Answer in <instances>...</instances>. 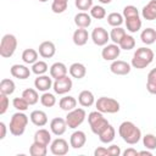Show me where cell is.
<instances>
[{"label":"cell","mask_w":156,"mask_h":156,"mask_svg":"<svg viewBox=\"0 0 156 156\" xmlns=\"http://www.w3.org/2000/svg\"><path fill=\"white\" fill-rule=\"evenodd\" d=\"M118 45H119V48H121L122 50H132V49H134V46H135V39H134L132 35L126 34L124 38L121 40V43H119Z\"/></svg>","instance_id":"f35d334b"},{"label":"cell","mask_w":156,"mask_h":156,"mask_svg":"<svg viewBox=\"0 0 156 156\" xmlns=\"http://www.w3.org/2000/svg\"><path fill=\"white\" fill-rule=\"evenodd\" d=\"M155 58L154 51L149 48H139L133 55L132 58V66L138 69H143L147 67Z\"/></svg>","instance_id":"7a4b0ae2"},{"label":"cell","mask_w":156,"mask_h":156,"mask_svg":"<svg viewBox=\"0 0 156 156\" xmlns=\"http://www.w3.org/2000/svg\"><path fill=\"white\" fill-rule=\"evenodd\" d=\"M94 155L95 156H110V154H108V150H107V147H98V149H95V151H94Z\"/></svg>","instance_id":"c3c4849f"},{"label":"cell","mask_w":156,"mask_h":156,"mask_svg":"<svg viewBox=\"0 0 156 156\" xmlns=\"http://www.w3.org/2000/svg\"><path fill=\"white\" fill-rule=\"evenodd\" d=\"M87 141V135L82 130H76L72 133L71 138H69V145L73 147V149H80L84 146Z\"/></svg>","instance_id":"2e32d148"},{"label":"cell","mask_w":156,"mask_h":156,"mask_svg":"<svg viewBox=\"0 0 156 156\" xmlns=\"http://www.w3.org/2000/svg\"><path fill=\"white\" fill-rule=\"evenodd\" d=\"M22 96L27 100V102L29 105H35L39 100V94L35 89H32V88H28V89H24L23 93H22Z\"/></svg>","instance_id":"1f68e13d"},{"label":"cell","mask_w":156,"mask_h":156,"mask_svg":"<svg viewBox=\"0 0 156 156\" xmlns=\"http://www.w3.org/2000/svg\"><path fill=\"white\" fill-rule=\"evenodd\" d=\"M40 102H41V105L45 106V107H52V106L56 104V98H55L54 94L45 91V93L40 96Z\"/></svg>","instance_id":"ab89813d"},{"label":"cell","mask_w":156,"mask_h":156,"mask_svg":"<svg viewBox=\"0 0 156 156\" xmlns=\"http://www.w3.org/2000/svg\"><path fill=\"white\" fill-rule=\"evenodd\" d=\"M74 4L78 10L84 11V12L93 7V0H76Z\"/></svg>","instance_id":"ee69618b"},{"label":"cell","mask_w":156,"mask_h":156,"mask_svg":"<svg viewBox=\"0 0 156 156\" xmlns=\"http://www.w3.org/2000/svg\"><path fill=\"white\" fill-rule=\"evenodd\" d=\"M22 60L27 65H33L38 61V51L34 49H26L22 52Z\"/></svg>","instance_id":"4dcf8cb0"},{"label":"cell","mask_w":156,"mask_h":156,"mask_svg":"<svg viewBox=\"0 0 156 156\" xmlns=\"http://www.w3.org/2000/svg\"><path fill=\"white\" fill-rule=\"evenodd\" d=\"M10 72L12 77L18 79H27L30 76V69L24 65H12Z\"/></svg>","instance_id":"9a60e30c"},{"label":"cell","mask_w":156,"mask_h":156,"mask_svg":"<svg viewBox=\"0 0 156 156\" xmlns=\"http://www.w3.org/2000/svg\"><path fill=\"white\" fill-rule=\"evenodd\" d=\"M88 122H89V126H90L91 132L94 134H96V135H99L110 124L108 121L104 117L102 112H100L98 110L96 111H93V112H90L88 115Z\"/></svg>","instance_id":"277c9868"},{"label":"cell","mask_w":156,"mask_h":156,"mask_svg":"<svg viewBox=\"0 0 156 156\" xmlns=\"http://www.w3.org/2000/svg\"><path fill=\"white\" fill-rule=\"evenodd\" d=\"M87 117V113L84 111V108H74L72 111H68L67 116H66V122H67V126L68 128H72V129H76L77 127H79L84 119Z\"/></svg>","instance_id":"52a82bcc"},{"label":"cell","mask_w":156,"mask_h":156,"mask_svg":"<svg viewBox=\"0 0 156 156\" xmlns=\"http://www.w3.org/2000/svg\"><path fill=\"white\" fill-rule=\"evenodd\" d=\"M12 105H13V107H15L16 110H18V111H26V110L28 108V106H29V104L27 102V100H26L23 96H21V98H15V99L12 100Z\"/></svg>","instance_id":"7bdbcfd3"},{"label":"cell","mask_w":156,"mask_h":156,"mask_svg":"<svg viewBox=\"0 0 156 156\" xmlns=\"http://www.w3.org/2000/svg\"><path fill=\"white\" fill-rule=\"evenodd\" d=\"M123 155L124 156H138L139 155V151H136L133 147H129V149H127V150L123 151Z\"/></svg>","instance_id":"681fc988"},{"label":"cell","mask_w":156,"mask_h":156,"mask_svg":"<svg viewBox=\"0 0 156 156\" xmlns=\"http://www.w3.org/2000/svg\"><path fill=\"white\" fill-rule=\"evenodd\" d=\"M56 52V46L52 41H43L39 45V55L44 58H51Z\"/></svg>","instance_id":"e0dca14e"},{"label":"cell","mask_w":156,"mask_h":156,"mask_svg":"<svg viewBox=\"0 0 156 156\" xmlns=\"http://www.w3.org/2000/svg\"><path fill=\"white\" fill-rule=\"evenodd\" d=\"M124 20H126L127 29H128L130 33H136L138 30H140L143 23H141V20H140L139 15L132 16V17H127V18H124Z\"/></svg>","instance_id":"d4e9b609"},{"label":"cell","mask_w":156,"mask_h":156,"mask_svg":"<svg viewBox=\"0 0 156 156\" xmlns=\"http://www.w3.org/2000/svg\"><path fill=\"white\" fill-rule=\"evenodd\" d=\"M143 145L149 150L156 149V136L154 134H145L143 136Z\"/></svg>","instance_id":"b9f144b4"},{"label":"cell","mask_w":156,"mask_h":156,"mask_svg":"<svg viewBox=\"0 0 156 156\" xmlns=\"http://www.w3.org/2000/svg\"><path fill=\"white\" fill-rule=\"evenodd\" d=\"M15 82L10 78H4L0 82V94H5V95H11L15 91Z\"/></svg>","instance_id":"f546056e"},{"label":"cell","mask_w":156,"mask_h":156,"mask_svg":"<svg viewBox=\"0 0 156 156\" xmlns=\"http://www.w3.org/2000/svg\"><path fill=\"white\" fill-rule=\"evenodd\" d=\"M140 39L144 44L146 45H151L156 41V30L154 28H145L141 33H140Z\"/></svg>","instance_id":"f1b7e54d"},{"label":"cell","mask_w":156,"mask_h":156,"mask_svg":"<svg viewBox=\"0 0 156 156\" xmlns=\"http://www.w3.org/2000/svg\"><path fill=\"white\" fill-rule=\"evenodd\" d=\"M95 106H96V110L102 113H116L121 108L119 102L116 99L107 98V96L99 98L95 102Z\"/></svg>","instance_id":"8992f818"},{"label":"cell","mask_w":156,"mask_h":156,"mask_svg":"<svg viewBox=\"0 0 156 156\" xmlns=\"http://www.w3.org/2000/svg\"><path fill=\"white\" fill-rule=\"evenodd\" d=\"M107 150H108L110 156H119L121 155V149L117 145H111L107 147Z\"/></svg>","instance_id":"7dc6e473"},{"label":"cell","mask_w":156,"mask_h":156,"mask_svg":"<svg viewBox=\"0 0 156 156\" xmlns=\"http://www.w3.org/2000/svg\"><path fill=\"white\" fill-rule=\"evenodd\" d=\"M91 40L98 46H105L110 40V34L102 27H96L91 32Z\"/></svg>","instance_id":"9c48e42d"},{"label":"cell","mask_w":156,"mask_h":156,"mask_svg":"<svg viewBox=\"0 0 156 156\" xmlns=\"http://www.w3.org/2000/svg\"><path fill=\"white\" fill-rule=\"evenodd\" d=\"M58 106L61 107V110L68 112V111H72V110L76 108V106H77V100H76L73 96H71V95H68V96H63V98L60 99V101H58Z\"/></svg>","instance_id":"83f0119b"},{"label":"cell","mask_w":156,"mask_h":156,"mask_svg":"<svg viewBox=\"0 0 156 156\" xmlns=\"http://www.w3.org/2000/svg\"><path fill=\"white\" fill-rule=\"evenodd\" d=\"M98 136H99V139H100L101 143L108 144V143H111V141L115 139V136H116V130H115V128H113L111 124H108Z\"/></svg>","instance_id":"4316f807"},{"label":"cell","mask_w":156,"mask_h":156,"mask_svg":"<svg viewBox=\"0 0 156 156\" xmlns=\"http://www.w3.org/2000/svg\"><path fill=\"white\" fill-rule=\"evenodd\" d=\"M69 74H71V77H73V78H76V79H82V78H84V76L87 74V68H85V66L83 65V63H80V62H74V63H72L71 66H69Z\"/></svg>","instance_id":"44dd1931"},{"label":"cell","mask_w":156,"mask_h":156,"mask_svg":"<svg viewBox=\"0 0 156 156\" xmlns=\"http://www.w3.org/2000/svg\"><path fill=\"white\" fill-rule=\"evenodd\" d=\"M126 34L127 33H126V30L123 28H121V27H113V29L110 33V40H112L115 44H119L121 40L124 38Z\"/></svg>","instance_id":"e575fe53"},{"label":"cell","mask_w":156,"mask_h":156,"mask_svg":"<svg viewBox=\"0 0 156 156\" xmlns=\"http://www.w3.org/2000/svg\"><path fill=\"white\" fill-rule=\"evenodd\" d=\"M74 23L78 28H88L91 24V16L82 11L74 16Z\"/></svg>","instance_id":"cb8c5ba5"},{"label":"cell","mask_w":156,"mask_h":156,"mask_svg":"<svg viewBox=\"0 0 156 156\" xmlns=\"http://www.w3.org/2000/svg\"><path fill=\"white\" fill-rule=\"evenodd\" d=\"M121 54V48L118 44H106L101 51V56L105 61H115Z\"/></svg>","instance_id":"8fae6325"},{"label":"cell","mask_w":156,"mask_h":156,"mask_svg":"<svg viewBox=\"0 0 156 156\" xmlns=\"http://www.w3.org/2000/svg\"><path fill=\"white\" fill-rule=\"evenodd\" d=\"M17 49V39L13 34H5L0 43V55L4 58L11 57Z\"/></svg>","instance_id":"5b68a950"},{"label":"cell","mask_w":156,"mask_h":156,"mask_svg":"<svg viewBox=\"0 0 156 156\" xmlns=\"http://www.w3.org/2000/svg\"><path fill=\"white\" fill-rule=\"evenodd\" d=\"M28 121H29L28 116L26 113H23V111H18V112L13 113L10 119V126H9L10 133L15 136H21L26 130Z\"/></svg>","instance_id":"3957f363"},{"label":"cell","mask_w":156,"mask_h":156,"mask_svg":"<svg viewBox=\"0 0 156 156\" xmlns=\"http://www.w3.org/2000/svg\"><path fill=\"white\" fill-rule=\"evenodd\" d=\"M118 134L129 145H134L141 139V130L130 121H124L119 124Z\"/></svg>","instance_id":"6da1fadb"},{"label":"cell","mask_w":156,"mask_h":156,"mask_svg":"<svg viewBox=\"0 0 156 156\" xmlns=\"http://www.w3.org/2000/svg\"><path fill=\"white\" fill-rule=\"evenodd\" d=\"M141 16L146 21H154L156 20V0L149 1L141 10Z\"/></svg>","instance_id":"d6986e66"},{"label":"cell","mask_w":156,"mask_h":156,"mask_svg":"<svg viewBox=\"0 0 156 156\" xmlns=\"http://www.w3.org/2000/svg\"><path fill=\"white\" fill-rule=\"evenodd\" d=\"M78 102L83 107H90L95 102L94 94L90 90H82L78 95Z\"/></svg>","instance_id":"603a6c76"},{"label":"cell","mask_w":156,"mask_h":156,"mask_svg":"<svg viewBox=\"0 0 156 156\" xmlns=\"http://www.w3.org/2000/svg\"><path fill=\"white\" fill-rule=\"evenodd\" d=\"M49 67H48V63L44 62V61H37L35 63L32 65V72L37 76H41V74H45L48 72Z\"/></svg>","instance_id":"74e56055"},{"label":"cell","mask_w":156,"mask_h":156,"mask_svg":"<svg viewBox=\"0 0 156 156\" xmlns=\"http://www.w3.org/2000/svg\"><path fill=\"white\" fill-rule=\"evenodd\" d=\"M139 155H146V156H151L152 154H151V151H149V149H147V150H144V151H139Z\"/></svg>","instance_id":"816d5d0a"},{"label":"cell","mask_w":156,"mask_h":156,"mask_svg":"<svg viewBox=\"0 0 156 156\" xmlns=\"http://www.w3.org/2000/svg\"><path fill=\"white\" fill-rule=\"evenodd\" d=\"M123 15L118 13V12H111L110 15H107V23L112 27H121V24L123 23Z\"/></svg>","instance_id":"d590c367"},{"label":"cell","mask_w":156,"mask_h":156,"mask_svg":"<svg viewBox=\"0 0 156 156\" xmlns=\"http://www.w3.org/2000/svg\"><path fill=\"white\" fill-rule=\"evenodd\" d=\"M72 79L68 77V76H63L61 78H57L55 79L54 84H52V89L56 94L58 95H63V94H67L71 89H72Z\"/></svg>","instance_id":"ba28073f"},{"label":"cell","mask_w":156,"mask_h":156,"mask_svg":"<svg viewBox=\"0 0 156 156\" xmlns=\"http://www.w3.org/2000/svg\"><path fill=\"white\" fill-rule=\"evenodd\" d=\"M110 71L117 76H126L130 72V65L122 60H115L110 66Z\"/></svg>","instance_id":"7c38bea8"},{"label":"cell","mask_w":156,"mask_h":156,"mask_svg":"<svg viewBox=\"0 0 156 156\" xmlns=\"http://www.w3.org/2000/svg\"><path fill=\"white\" fill-rule=\"evenodd\" d=\"M9 95H5V94H0V115H4L7 108H9V105H10V100L7 98Z\"/></svg>","instance_id":"f6af8a7d"},{"label":"cell","mask_w":156,"mask_h":156,"mask_svg":"<svg viewBox=\"0 0 156 156\" xmlns=\"http://www.w3.org/2000/svg\"><path fill=\"white\" fill-rule=\"evenodd\" d=\"M90 16L95 20H102L106 17V10L100 5H95L90 9Z\"/></svg>","instance_id":"60d3db41"},{"label":"cell","mask_w":156,"mask_h":156,"mask_svg":"<svg viewBox=\"0 0 156 156\" xmlns=\"http://www.w3.org/2000/svg\"><path fill=\"white\" fill-rule=\"evenodd\" d=\"M52 77L50 76H45V74H41V76H38L34 80V87L37 88V90L39 91H48L51 87H52Z\"/></svg>","instance_id":"5bb4252c"},{"label":"cell","mask_w":156,"mask_h":156,"mask_svg":"<svg viewBox=\"0 0 156 156\" xmlns=\"http://www.w3.org/2000/svg\"><path fill=\"white\" fill-rule=\"evenodd\" d=\"M123 17L124 18H127V17H132V16H136V15H139V11H138V9L135 7V6H133V5H127L124 9H123Z\"/></svg>","instance_id":"bcb514c9"},{"label":"cell","mask_w":156,"mask_h":156,"mask_svg":"<svg viewBox=\"0 0 156 156\" xmlns=\"http://www.w3.org/2000/svg\"><path fill=\"white\" fill-rule=\"evenodd\" d=\"M68 0H52L51 10L54 13H62L67 10Z\"/></svg>","instance_id":"8d00e7d4"},{"label":"cell","mask_w":156,"mask_h":156,"mask_svg":"<svg viewBox=\"0 0 156 156\" xmlns=\"http://www.w3.org/2000/svg\"><path fill=\"white\" fill-rule=\"evenodd\" d=\"M48 145L39 144V143H33L29 147V154L32 156H45L48 154Z\"/></svg>","instance_id":"d6a6232c"},{"label":"cell","mask_w":156,"mask_h":156,"mask_svg":"<svg viewBox=\"0 0 156 156\" xmlns=\"http://www.w3.org/2000/svg\"><path fill=\"white\" fill-rule=\"evenodd\" d=\"M50 76L54 79L61 78L63 76H67V67H66V65L62 63V62H55V63H52L51 67H50Z\"/></svg>","instance_id":"7402d4cb"},{"label":"cell","mask_w":156,"mask_h":156,"mask_svg":"<svg viewBox=\"0 0 156 156\" xmlns=\"http://www.w3.org/2000/svg\"><path fill=\"white\" fill-rule=\"evenodd\" d=\"M67 122H66V118H61V117H55L51 119L50 122V130L52 134L60 136L62 135L66 129H67Z\"/></svg>","instance_id":"4fadbf2b"},{"label":"cell","mask_w":156,"mask_h":156,"mask_svg":"<svg viewBox=\"0 0 156 156\" xmlns=\"http://www.w3.org/2000/svg\"><path fill=\"white\" fill-rule=\"evenodd\" d=\"M69 150V146H68V143L62 139V138H57L55 140L51 141V145H50V151L52 155L55 156H63L68 152Z\"/></svg>","instance_id":"30bf717a"},{"label":"cell","mask_w":156,"mask_h":156,"mask_svg":"<svg viewBox=\"0 0 156 156\" xmlns=\"http://www.w3.org/2000/svg\"><path fill=\"white\" fill-rule=\"evenodd\" d=\"M6 136V124L4 122H0V139L2 140Z\"/></svg>","instance_id":"f907efd6"},{"label":"cell","mask_w":156,"mask_h":156,"mask_svg":"<svg viewBox=\"0 0 156 156\" xmlns=\"http://www.w3.org/2000/svg\"><path fill=\"white\" fill-rule=\"evenodd\" d=\"M146 89L150 94L156 95V68H152L147 74L146 80Z\"/></svg>","instance_id":"836d02e7"},{"label":"cell","mask_w":156,"mask_h":156,"mask_svg":"<svg viewBox=\"0 0 156 156\" xmlns=\"http://www.w3.org/2000/svg\"><path fill=\"white\" fill-rule=\"evenodd\" d=\"M29 118L32 123L37 127H44L48 123V115L41 110H34L30 112Z\"/></svg>","instance_id":"ac0fdd59"},{"label":"cell","mask_w":156,"mask_h":156,"mask_svg":"<svg viewBox=\"0 0 156 156\" xmlns=\"http://www.w3.org/2000/svg\"><path fill=\"white\" fill-rule=\"evenodd\" d=\"M72 39H73V43L77 46H83V45L87 44V41L89 39V33L85 28H78V29L74 30Z\"/></svg>","instance_id":"ffe728a7"},{"label":"cell","mask_w":156,"mask_h":156,"mask_svg":"<svg viewBox=\"0 0 156 156\" xmlns=\"http://www.w3.org/2000/svg\"><path fill=\"white\" fill-rule=\"evenodd\" d=\"M34 141L35 143H39V144H44V145H49L51 143V134L49 130L41 128V129H38L35 133H34Z\"/></svg>","instance_id":"484cf974"},{"label":"cell","mask_w":156,"mask_h":156,"mask_svg":"<svg viewBox=\"0 0 156 156\" xmlns=\"http://www.w3.org/2000/svg\"><path fill=\"white\" fill-rule=\"evenodd\" d=\"M39 1H40V2H46L48 0H39Z\"/></svg>","instance_id":"db71d44e"},{"label":"cell","mask_w":156,"mask_h":156,"mask_svg":"<svg viewBox=\"0 0 156 156\" xmlns=\"http://www.w3.org/2000/svg\"><path fill=\"white\" fill-rule=\"evenodd\" d=\"M99 2H101V4H105V5H107V4H110L112 0H98Z\"/></svg>","instance_id":"f5cc1de1"}]
</instances>
